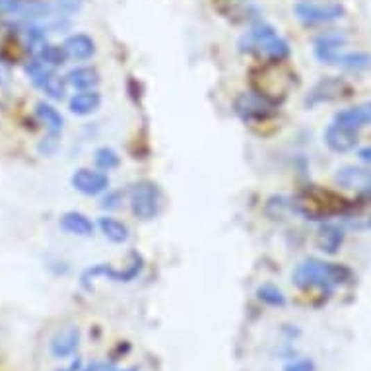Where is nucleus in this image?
<instances>
[{"instance_id": "nucleus-1", "label": "nucleus", "mask_w": 371, "mask_h": 371, "mask_svg": "<svg viewBox=\"0 0 371 371\" xmlns=\"http://www.w3.org/2000/svg\"><path fill=\"white\" fill-rule=\"evenodd\" d=\"M290 210L307 220H331L334 216H348L352 204L334 190L307 187L297 197L290 199Z\"/></svg>"}, {"instance_id": "nucleus-2", "label": "nucleus", "mask_w": 371, "mask_h": 371, "mask_svg": "<svg viewBox=\"0 0 371 371\" xmlns=\"http://www.w3.org/2000/svg\"><path fill=\"white\" fill-rule=\"evenodd\" d=\"M352 270L338 263H327L319 258H307L292 274V280L297 288L309 290V288H321L331 292L338 286L348 284L352 280Z\"/></svg>"}, {"instance_id": "nucleus-3", "label": "nucleus", "mask_w": 371, "mask_h": 371, "mask_svg": "<svg viewBox=\"0 0 371 371\" xmlns=\"http://www.w3.org/2000/svg\"><path fill=\"white\" fill-rule=\"evenodd\" d=\"M241 49L267 58L272 65H278L290 57V45L278 35L277 29L268 26L267 22H257L251 26L247 35L241 39Z\"/></svg>"}, {"instance_id": "nucleus-4", "label": "nucleus", "mask_w": 371, "mask_h": 371, "mask_svg": "<svg viewBox=\"0 0 371 371\" xmlns=\"http://www.w3.org/2000/svg\"><path fill=\"white\" fill-rule=\"evenodd\" d=\"M129 197H131L133 214L144 222L154 220L162 210V192L152 181L134 183L129 190Z\"/></svg>"}, {"instance_id": "nucleus-5", "label": "nucleus", "mask_w": 371, "mask_h": 371, "mask_svg": "<svg viewBox=\"0 0 371 371\" xmlns=\"http://www.w3.org/2000/svg\"><path fill=\"white\" fill-rule=\"evenodd\" d=\"M26 72H28L29 80H31L39 90H43L51 99L60 101V99L65 97V94H67V80H63V78L55 72V68L45 65V63L39 60L38 57L33 58V60H29L28 65H26Z\"/></svg>"}, {"instance_id": "nucleus-6", "label": "nucleus", "mask_w": 371, "mask_h": 371, "mask_svg": "<svg viewBox=\"0 0 371 371\" xmlns=\"http://www.w3.org/2000/svg\"><path fill=\"white\" fill-rule=\"evenodd\" d=\"M354 94L352 86L344 80V78H334L327 76L323 80H319L305 97V105L315 107L321 104H333L338 99H346Z\"/></svg>"}, {"instance_id": "nucleus-7", "label": "nucleus", "mask_w": 371, "mask_h": 371, "mask_svg": "<svg viewBox=\"0 0 371 371\" xmlns=\"http://www.w3.org/2000/svg\"><path fill=\"white\" fill-rule=\"evenodd\" d=\"M236 113L245 121V123H255V121H267L277 113L274 104L268 101L267 97L255 94V92H245L236 97Z\"/></svg>"}, {"instance_id": "nucleus-8", "label": "nucleus", "mask_w": 371, "mask_h": 371, "mask_svg": "<svg viewBox=\"0 0 371 371\" xmlns=\"http://www.w3.org/2000/svg\"><path fill=\"white\" fill-rule=\"evenodd\" d=\"M140 270H142V261L140 257H134V263L129 268H124V270H117V268L109 267V265H105V263H99V265H94V267L86 268L84 272H82V277H80V284L84 286L86 290L92 288V282H94L95 278L104 277L109 278V280H115V282H131L134 278L140 274Z\"/></svg>"}, {"instance_id": "nucleus-9", "label": "nucleus", "mask_w": 371, "mask_h": 371, "mask_svg": "<svg viewBox=\"0 0 371 371\" xmlns=\"http://www.w3.org/2000/svg\"><path fill=\"white\" fill-rule=\"evenodd\" d=\"M295 16L307 26L317 24H331L344 16L340 4H313V2H299L295 6Z\"/></svg>"}, {"instance_id": "nucleus-10", "label": "nucleus", "mask_w": 371, "mask_h": 371, "mask_svg": "<svg viewBox=\"0 0 371 371\" xmlns=\"http://www.w3.org/2000/svg\"><path fill=\"white\" fill-rule=\"evenodd\" d=\"M334 183L343 189L360 192L363 199L371 202V170L358 165H344L334 173Z\"/></svg>"}, {"instance_id": "nucleus-11", "label": "nucleus", "mask_w": 371, "mask_h": 371, "mask_svg": "<svg viewBox=\"0 0 371 371\" xmlns=\"http://www.w3.org/2000/svg\"><path fill=\"white\" fill-rule=\"evenodd\" d=\"M70 183H72V187L78 192L88 195V197H95V195H99V192L109 189V177L105 173L86 170V167H80V170L72 173Z\"/></svg>"}, {"instance_id": "nucleus-12", "label": "nucleus", "mask_w": 371, "mask_h": 371, "mask_svg": "<svg viewBox=\"0 0 371 371\" xmlns=\"http://www.w3.org/2000/svg\"><path fill=\"white\" fill-rule=\"evenodd\" d=\"M344 43H346V38L340 31H327L315 39V57L323 65H336L343 55Z\"/></svg>"}, {"instance_id": "nucleus-13", "label": "nucleus", "mask_w": 371, "mask_h": 371, "mask_svg": "<svg viewBox=\"0 0 371 371\" xmlns=\"http://www.w3.org/2000/svg\"><path fill=\"white\" fill-rule=\"evenodd\" d=\"M324 144L333 150V152L346 154L354 150L358 146V131L344 126V124L333 123L324 129Z\"/></svg>"}, {"instance_id": "nucleus-14", "label": "nucleus", "mask_w": 371, "mask_h": 371, "mask_svg": "<svg viewBox=\"0 0 371 371\" xmlns=\"http://www.w3.org/2000/svg\"><path fill=\"white\" fill-rule=\"evenodd\" d=\"M334 123L350 126L356 131L362 129V126H368V124H371V101L352 105V107H346L343 111H338L334 117Z\"/></svg>"}, {"instance_id": "nucleus-15", "label": "nucleus", "mask_w": 371, "mask_h": 371, "mask_svg": "<svg viewBox=\"0 0 371 371\" xmlns=\"http://www.w3.org/2000/svg\"><path fill=\"white\" fill-rule=\"evenodd\" d=\"M78 344H80V329L78 327H70V329H65L51 340V354L63 360V358H68L78 350Z\"/></svg>"}, {"instance_id": "nucleus-16", "label": "nucleus", "mask_w": 371, "mask_h": 371, "mask_svg": "<svg viewBox=\"0 0 371 371\" xmlns=\"http://www.w3.org/2000/svg\"><path fill=\"white\" fill-rule=\"evenodd\" d=\"M63 49L67 57L72 60H88L95 53V43L86 33H74L67 38V41L63 43Z\"/></svg>"}, {"instance_id": "nucleus-17", "label": "nucleus", "mask_w": 371, "mask_h": 371, "mask_svg": "<svg viewBox=\"0 0 371 371\" xmlns=\"http://www.w3.org/2000/svg\"><path fill=\"white\" fill-rule=\"evenodd\" d=\"M344 243V231L336 224H323L317 231V247L327 255L338 253V249Z\"/></svg>"}, {"instance_id": "nucleus-18", "label": "nucleus", "mask_w": 371, "mask_h": 371, "mask_svg": "<svg viewBox=\"0 0 371 371\" xmlns=\"http://www.w3.org/2000/svg\"><path fill=\"white\" fill-rule=\"evenodd\" d=\"M60 229H65L67 233L80 236V238H90L94 233V224L82 212H65L58 222Z\"/></svg>"}, {"instance_id": "nucleus-19", "label": "nucleus", "mask_w": 371, "mask_h": 371, "mask_svg": "<svg viewBox=\"0 0 371 371\" xmlns=\"http://www.w3.org/2000/svg\"><path fill=\"white\" fill-rule=\"evenodd\" d=\"M101 105V95L95 90H88V92H78L76 95L70 97L68 101V109L70 113L78 115V117H86V115L95 113Z\"/></svg>"}, {"instance_id": "nucleus-20", "label": "nucleus", "mask_w": 371, "mask_h": 371, "mask_svg": "<svg viewBox=\"0 0 371 371\" xmlns=\"http://www.w3.org/2000/svg\"><path fill=\"white\" fill-rule=\"evenodd\" d=\"M65 80H67L68 86H72L78 92H88V90H94L99 84V74L92 67H78L72 68L65 76Z\"/></svg>"}, {"instance_id": "nucleus-21", "label": "nucleus", "mask_w": 371, "mask_h": 371, "mask_svg": "<svg viewBox=\"0 0 371 371\" xmlns=\"http://www.w3.org/2000/svg\"><path fill=\"white\" fill-rule=\"evenodd\" d=\"M35 115H38L41 123H45L49 133L60 134L63 126H65V119H63V115L58 113L53 105L45 104V101H39V104L35 105Z\"/></svg>"}, {"instance_id": "nucleus-22", "label": "nucleus", "mask_w": 371, "mask_h": 371, "mask_svg": "<svg viewBox=\"0 0 371 371\" xmlns=\"http://www.w3.org/2000/svg\"><path fill=\"white\" fill-rule=\"evenodd\" d=\"M97 226H99L105 238L109 239V241H113V243H124L129 239V228L124 226L123 222L111 218V216L99 218Z\"/></svg>"}, {"instance_id": "nucleus-23", "label": "nucleus", "mask_w": 371, "mask_h": 371, "mask_svg": "<svg viewBox=\"0 0 371 371\" xmlns=\"http://www.w3.org/2000/svg\"><path fill=\"white\" fill-rule=\"evenodd\" d=\"M338 67L348 68V70H370L371 68V55L370 53H346V55H340Z\"/></svg>"}, {"instance_id": "nucleus-24", "label": "nucleus", "mask_w": 371, "mask_h": 371, "mask_svg": "<svg viewBox=\"0 0 371 371\" xmlns=\"http://www.w3.org/2000/svg\"><path fill=\"white\" fill-rule=\"evenodd\" d=\"M38 58L39 60H43L45 65L49 67L57 68L60 65H65V60H67V53H65V49L57 47V45H43V47L38 51Z\"/></svg>"}, {"instance_id": "nucleus-25", "label": "nucleus", "mask_w": 371, "mask_h": 371, "mask_svg": "<svg viewBox=\"0 0 371 371\" xmlns=\"http://www.w3.org/2000/svg\"><path fill=\"white\" fill-rule=\"evenodd\" d=\"M257 297L270 307H284L286 305V295L282 294V290H278L277 286L272 284L261 286L257 290Z\"/></svg>"}, {"instance_id": "nucleus-26", "label": "nucleus", "mask_w": 371, "mask_h": 371, "mask_svg": "<svg viewBox=\"0 0 371 371\" xmlns=\"http://www.w3.org/2000/svg\"><path fill=\"white\" fill-rule=\"evenodd\" d=\"M94 162L95 165L99 167V170H104V172H109V170H113L119 165V156L115 152L113 148H97L94 154Z\"/></svg>"}, {"instance_id": "nucleus-27", "label": "nucleus", "mask_w": 371, "mask_h": 371, "mask_svg": "<svg viewBox=\"0 0 371 371\" xmlns=\"http://www.w3.org/2000/svg\"><path fill=\"white\" fill-rule=\"evenodd\" d=\"M26 41H28V45L31 49H41L43 45H47V38H45V31L43 28H39V26H31L26 31Z\"/></svg>"}, {"instance_id": "nucleus-28", "label": "nucleus", "mask_w": 371, "mask_h": 371, "mask_svg": "<svg viewBox=\"0 0 371 371\" xmlns=\"http://www.w3.org/2000/svg\"><path fill=\"white\" fill-rule=\"evenodd\" d=\"M28 0H0L2 14H24L28 12Z\"/></svg>"}, {"instance_id": "nucleus-29", "label": "nucleus", "mask_w": 371, "mask_h": 371, "mask_svg": "<svg viewBox=\"0 0 371 371\" xmlns=\"http://www.w3.org/2000/svg\"><path fill=\"white\" fill-rule=\"evenodd\" d=\"M58 148V134L55 133H49L47 138H43V142L39 144V152L43 154V156H53V154L57 152Z\"/></svg>"}, {"instance_id": "nucleus-30", "label": "nucleus", "mask_w": 371, "mask_h": 371, "mask_svg": "<svg viewBox=\"0 0 371 371\" xmlns=\"http://www.w3.org/2000/svg\"><path fill=\"white\" fill-rule=\"evenodd\" d=\"M346 224L352 229H370L371 228V216L362 214V216H348Z\"/></svg>"}, {"instance_id": "nucleus-31", "label": "nucleus", "mask_w": 371, "mask_h": 371, "mask_svg": "<svg viewBox=\"0 0 371 371\" xmlns=\"http://www.w3.org/2000/svg\"><path fill=\"white\" fill-rule=\"evenodd\" d=\"M284 371H315L313 360H297V362L288 363Z\"/></svg>"}, {"instance_id": "nucleus-32", "label": "nucleus", "mask_w": 371, "mask_h": 371, "mask_svg": "<svg viewBox=\"0 0 371 371\" xmlns=\"http://www.w3.org/2000/svg\"><path fill=\"white\" fill-rule=\"evenodd\" d=\"M80 4H82V0H57L58 10H63V12H67V14L76 12V10L80 8Z\"/></svg>"}, {"instance_id": "nucleus-33", "label": "nucleus", "mask_w": 371, "mask_h": 371, "mask_svg": "<svg viewBox=\"0 0 371 371\" xmlns=\"http://www.w3.org/2000/svg\"><path fill=\"white\" fill-rule=\"evenodd\" d=\"M358 158H360L362 162L370 163L371 165V146H365V148H362V150L358 152Z\"/></svg>"}, {"instance_id": "nucleus-34", "label": "nucleus", "mask_w": 371, "mask_h": 371, "mask_svg": "<svg viewBox=\"0 0 371 371\" xmlns=\"http://www.w3.org/2000/svg\"><path fill=\"white\" fill-rule=\"evenodd\" d=\"M107 371H115V370H107ZM124 371H138L136 368H133V370H124Z\"/></svg>"}, {"instance_id": "nucleus-35", "label": "nucleus", "mask_w": 371, "mask_h": 371, "mask_svg": "<svg viewBox=\"0 0 371 371\" xmlns=\"http://www.w3.org/2000/svg\"><path fill=\"white\" fill-rule=\"evenodd\" d=\"M57 371H70V370H57Z\"/></svg>"}]
</instances>
